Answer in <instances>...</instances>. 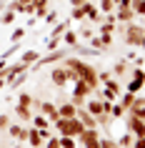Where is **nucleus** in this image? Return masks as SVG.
<instances>
[{"mask_svg": "<svg viewBox=\"0 0 145 148\" xmlns=\"http://www.w3.org/2000/svg\"><path fill=\"white\" fill-rule=\"evenodd\" d=\"M53 125H55V131H58V136H73V138H78V136L85 131V125L80 123L75 116L73 118H58Z\"/></svg>", "mask_w": 145, "mask_h": 148, "instance_id": "f257e3e1", "label": "nucleus"}, {"mask_svg": "<svg viewBox=\"0 0 145 148\" xmlns=\"http://www.w3.org/2000/svg\"><path fill=\"white\" fill-rule=\"evenodd\" d=\"M143 33H145V25L135 23V20H130V23H123V40H125L130 48H138V45H140V38H143Z\"/></svg>", "mask_w": 145, "mask_h": 148, "instance_id": "f03ea898", "label": "nucleus"}, {"mask_svg": "<svg viewBox=\"0 0 145 148\" xmlns=\"http://www.w3.org/2000/svg\"><path fill=\"white\" fill-rule=\"evenodd\" d=\"M65 55H70V48H55V50H48V55H40L38 60L30 65V70H40V68H45V65L60 63Z\"/></svg>", "mask_w": 145, "mask_h": 148, "instance_id": "7ed1b4c3", "label": "nucleus"}, {"mask_svg": "<svg viewBox=\"0 0 145 148\" xmlns=\"http://www.w3.org/2000/svg\"><path fill=\"white\" fill-rule=\"evenodd\" d=\"M75 140H78L80 148H98V143H100V125L98 128H85Z\"/></svg>", "mask_w": 145, "mask_h": 148, "instance_id": "20e7f679", "label": "nucleus"}, {"mask_svg": "<svg viewBox=\"0 0 145 148\" xmlns=\"http://www.w3.org/2000/svg\"><path fill=\"white\" fill-rule=\"evenodd\" d=\"M50 83H53L55 88H60V90L68 86V70H65V65H63V60L53 63V68H50Z\"/></svg>", "mask_w": 145, "mask_h": 148, "instance_id": "39448f33", "label": "nucleus"}, {"mask_svg": "<svg viewBox=\"0 0 145 148\" xmlns=\"http://www.w3.org/2000/svg\"><path fill=\"white\" fill-rule=\"evenodd\" d=\"M53 133H50V128H35V125H30L28 128V143H30L33 148H43V143H45V138H50Z\"/></svg>", "mask_w": 145, "mask_h": 148, "instance_id": "423d86ee", "label": "nucleus"}, {"mask_svg": "<svg viewBox=\"0 0 145 148\" xmlns=\"http://www.w3.org/2000/svg\"><path fill=\"white\" fill-rule=\"evenodd\" d=\"M125 128H128L133 136H145V121L138 118V116H133V113H125Z\"/></svg>", "mask_w": 145, "mask_h": 148, "instance_id": "0eeeda50", "label": "nucleus"}, {"mask_svg": "<svg viewBox=\"0 0 145 148\" xmlns=\"http://www.w3.org/2000/svg\"><path fill=\"white\" fill-rule=\"evenodd\" d=\"M13 140H18V143H23V140H28V125L25 123H10L8 131H5Z\"/></svg>", "mask_w": 145, "mask_h": 148, "instance_id": "6e6552de", "label": "nucleus"}, {"mask_svg": "<svg viewBox=\"0 0 145 148\" xmlns=\"http://www.w3.org/2000/svg\"><path fill=\"white\" fill-rule=\"evenodd\" d=\"M25 70H30V65H25V63L18 60V63H13V65H5V70H0V75L5 78V83H10L18 73H25Z\"/></svg>", "mask_w": 145, "mask_h": 148, "instance_id": "1a4fd4ad", "label": "nucleus"}, {"mask_svg": "<svg viewBox=\"0 0 145 148\" xmlns=\"http://www.w3.org/2000/svg\"><path fill=\"white\" fill-rule=\"evenodd\" d=\"M83 8H85V18H88V20H90L93 25L103 23V18H105V15H103V13L98 10V5H95L93 0H90V3H83Z\"/></svg>", "mask_w": 145, "mask_h": 148, "instance_id": "9d476101", "label": "nucleus"}, {"mask_svg": "<svg viewBox=\"0 0 145 148\" xmlns=\"http://www.w3.org/2000/svg\"><path fill=\"white\" fill-rule=\"evenodd\" d=\"M13 116L18 118V123H30L33 116H35V110L28 108V106H20V103H18V106H15V113H13Z\"/></svg>", "mask_w": 145, "mask_h": 148, "instance_id": "9b49d317", "label": "nucleus"}, {"mask_svg": "<svg viewBox=\"0 0 145 148\" xmlns=\"http://www.w3.org/2000/svg\"><path fill=\"white\" fill-rule=\"evenodd\" d=\"M75 118L85 125V128H98V121H95V116H90V113H88V110H85L83 106H80V108L75 110Z\"/></svg>", "mask_w": 145, "mask_h": 148, "instance_id": "f8f14e48", "label": "nucleus"}, {"mask_svg": "<svg viewBox=\"0 0 145 148\" xmlns=\"http://www.w3.org/2000/svg\"><path fill=\"white\" fill-rule=\"evenodd\" d=\"M113 15H115L118 23H130V20H135V18H138L135 13H133V8H115Z\"/></svg>", "mask_w": 145, "mask_h": 148, "instance_id": "ddd939ff", "label": "nucleus"}, {"mask_svg": "<svg viewBox=\"0 0 145 148\" xmlns=\"http://www.w3.org/2000/svg\"><path fill=\"white\" fill-rule=\"evenodd\" d=\"M110 73H113V75H118V78H125V75L130 73V63L125 60V58L115 60V63H113V70H110Z\"/></svg>", "mask_w": 145, "mask_h": 148, "instance_id": "4468645a", "label": "nucleus"}, {"mask_svg": "<svg viewBox=\"0 0 145 148\" xmlns=\"http://www.w3.org/2000/svg\"><path fill=\"white\" fill-rule=\"evenodd\" d=\"M55 106H58V116H60V118H73V116H75V110H78L70 101H60V103H55Z\"/></svg>", "mask_w": 145, "mask_h": 148, "instance_id": "2eb2a0df", "label": "nucleus"}, {"mask_svg": "<svg viewBox=\"0 0 145 148\" xmlns=\"http://www.w3.org/2000/svg\"><path fill=\"white\" fill-rule=\"evenodd\" d=\"M70 28V20H58V23L53 25V30H50V38H60L63 40V33Z\"/></svg>", "mask_w": 145, "mask_h": 148, "instance_id": "dca6fc26", "label": "nucleus"}, {"mask_svg": "<svg viewBox=\"0 0 145 148\" xmlns=\"http://www.w3.org/2000/svg\"><path fill=\"white\" fill-rule=\"evenodd\" d=\"M38 58H40L38 50H35V48H28V50H23V55H20V63H25V65H33Z\"/></svg>", "mask_w": 145, "mask_h": 148, "instance_id": "f3484780", "label": "nucleus"}, {"mask_svg": "<svg viewBox=\"0 0 145 148\" xmlns=\"http://www.w3.org/2000/svg\"><path fill=\"white\" fill-rule=\"evenodd\" d=\"M63 43H65V45L68 48H73V45H78V43H80V35H78V30H65L63 33Z\"/></svg>", "mask_w": 145, "mask_h": 148, "instance_id": "a211bd4d", "label": "nucleus"}, {"mask_svg": "<svg viewBox=\"0 0 145 148\" xmlns=\"http://www.w3.org/2000/svg\"><path fill=\"white\" fill-rule=\"evenodd\" d=\"M33 8H35L33 15H35V18H43L48 10H50V3H48V0H33Z\"/></svg>", "mask_w": 145, "mask_h": 148, "instance_id": "6ab92c4d", "label": "nucleus"}, {"mask_svg": "<svg viewBox=\"0 0 145 148\" xmlns=\"http://www.w3.org/2000/svg\"><path fill=\"white\" fill-rule=\"evenodd\" d=\"M15 10H10V8H3L0 10V25H13L15 23Z\"/></svg>", "mask_w": 145, "mask_h": 148, "instance_id": "aec40b11", "label": "nucleus"}, {"mask_svg": "<svg viewBox=\"0 0 145 148\" xmlns=\"http://www.w3.org/2000/svg\"><path fill=\"white\" fill-rule=\"evenodd\" d=\"M30 123L35 125V128H50V125H53V123H50V121H48L45 116H43V113H35V116H33V121H30Z\"/></svg>", "mask_w": 145, "mask_h": 148, "instance_id": "412c9836", "label": "nucleus"}, {"mask_svg": "<svg viewBox=\"0 0 145 148\" xmlns=\"http://www.w3.org/2000/svg\"><path fill=\"white\" fill-rule=\"evenodd\" d=\"M98 148H120V146H118V140H115L113 136H108V133H105V136H100Z\"/></svg>", "mask_w": 145, "mask_h": 148, "instance_id": "4be33fe9", "label": "nucleus"}, {"mask_svg": "<svg viewBox=\"0 0 145 148\" xmlns=\"http://www.w3.org/2000/svg\"><path fill=\"white\" fill-rule=\"evenodd\" d=\"M28 73H30V70H25V73H18L15 78H13V80H10V83H8V86L13 88V90H18V88H20V86H23V83H25V80H28Z\"/></svg>", "mask_w": 145, "mask_h": 148, "instance_id": "5701e85b", "label": "nucleus"}, {"mask_svg": "<svg viewBox=\"0 0 145 148\" xmlns=\"http://www.w3.org/2000/svg\"><path fill=\"white\" fill-rule=\"evenodd\" d=\"M25 33H28V28H25V25H18L15 30L10 33V43H20V40L25 38Z\"/></svg>", "mask_w": 145, "mask_h": 148, "instance_id": "b1692460", "label": "nucleus"}, {"mask_svg": "<svg viewBox=\"0 0 145 148\" xmlns=\"http://www.w3.org/2000/svg\"><path fill=\"white\" fill-rule=\"evenodd\" d=\"M133 140H135V136L128 131V133H123L120 138H118V146L120 148H133Z\"/></svg>", "mask_w": 145, "mask_h": 148, "instance_id": "393cba45", "label": "nucleus"}, {"mask_svg": "<svg viewBox=\"0 0 145 148\" xmlns=\"http://www.w3.org/2000/svg\"><path fill=\"white\" fill-rule=\"evenodd\" d=\"M43 20H45V25H50V28H53V25L60 20V13H58V10H48L45 15H43Z\"/></svg>", "mask_w": 145, "mask_h": 148, "instance_id": "a878e982", "label": "nucleus"}, {"mask_svg": "<svg viewBox=\"0 0 145 148\" xmlns=\"http://www.w3.org/2000/svg\"><path fill=\"white\" fill-rule=\"evenodd\" d=\"M78 35H80L83 40H90L93 35H95V33H93V28H90L88 23H80V28H78Z\"/></svg>", "mask_w": 145, "mask_h": 148, "instance_id": "bb28decb", "label": "nucleus"}, {"mask_svg": "<svg viewBox=\"0 0 145 148\" xmlns=\"http://www.w3.org/2000/svg\"><path fill=\"white\" fill-rule=\"evenodd\" d=\"M103 86H105L108 90H113L115 95H120V93H123V86H120V80H115V78H110V80H105V83H103Z\"/></svg>", "mask_w": 145, "mask_h": 148, "instance_id": "cd10ccee", "label": "nucleus"}, {"mask_svg": "<svg viewBox=\"0 0 145 148\" xmlns=\"http://www.w3.org/2000/svg\"><path fill=\"white\" fill-rule=\"evenodd\" d=\"M125 113H128V110L123 108L120 103H113V110H110V118H113V121H120V118H125Z\"/></svg>", "mask_w": 145, "mask_h": 148, "instance_id": "c85d7f7f", "label": "nucleus"}, {"mask_svg": "<svg viewBox=\"0 0 145 148\" xmlns=\"http://www.w3.org/2000/svg\"><path fill=\"white\" fill-rule=\"evenodd\" d=\"M58 140H60V148H78V140L73 136H58Z\"/></svg>", "mask_w": 145, "mask_h": 148, "instance_id": "c756f323", "label": "nucleus"}, {"mask_svg": "<svg viewBox=\"0 0 145 148\" xmlns=\"http://www.w3.org/2000/svg\"><path fill=\"white\" fill-rule=\"evenodd\" d=\"M70 20H75V23H83V20H85V8H83V5L73 8V13H70Z\"/></svg>", "mask_w": 145, "mask_h": 148, "instance_id": "7c9ffc66", "label": "nucleus"}, {"mask_svg": "<svg viewBox=\"0 0 145 148\" xmlns=\"http://www.w3.org/2000/svg\"><path fill=\"white\" fill-rule=\"evenodd\" d=\"M98 10L103 13V15H108V13H113V10H115V3H113V0H100Z\"/></svg>", "mask_w": 145, "mask_h": 148, "instance_id": "2f4dec72", "label": "nucleus"}, {"mask_svg": "<svg viewBox=\"0 0 145 148\" xmlns=\"http://www.w3.org/2000/svg\"><path fill=\"white\" fill-rule=\"evenodd\" d=\"M130 8H133V13H135V15L145 18V0H133V5H130Z\"/></svg>", "mask_w": 145, "mask_h": 148, "instance_id": "473e14b6", "label": "nucleus"}, {"mask_svg": "<svg viewBox=\"0 0 145 148\" xmlns=\"http://www.w3.org/2000/svg\"><path fill=\"white\" fill-rule=\"evenodd\" d=\"M33 101H35V95H33V93H20V95H18V103H20V106L33 108Z\"/></svg>", "mask_w": 145, "mask_h": 148, "instance_id": "72a5a7b5", "label": "nucleus"}, {"mask_svg": "<svg viewBox=\"0 0 145 148\" xmlns=\"http://www.w3.org/2000/svg\"><path fill=\"white\" fill-rule=\"evenodd\" d=\"M13 123V118H10V113H0V133L8 131V125Z\"/></svg>", "mask_w": 145, "mask_h": 148, "instance_id": "f704fd0d", "label": "nucleus"}, {"mask_svg": "<svg viewBox=\"0 0 145 148\" xmlns=\"http://www.w3.org/2000/svg\"><path fill=\"white\" fill-rule=\"evenodd\" d=\"M110 78H113V73H110V70H98V80H100V86H103L105 80H110Z\"/></svg>", "mask_w": 145, "mask_h": 148, "instance_id": "c9c22d12", "label": "nucleus"}, {"mask_svg": "<svg viewBox=\"0 0 145 148\" xmlns=\"http://www.w3.org/2000/svg\"><path fill=\"white\" fill-rule=\"evenodd\" d=\"M60 43H63L60 38H48V43H45V48H48V50H55V48L60 45Z\"/></svg>", "mask_w": 145, "mask_h": 148, "instance_id": "e433bc0d", "label": "nucleus"}, {"mask_svg": "<svg viewBox=\"0 0 145 148\" xmlns=\"http://www.w3.org/2000/svg\"><path fill=\"white\" fill-rule=\"evenodd\" d=\"M130 5H133V0H120V3H118L115 8H130Z\"/></svg>", "mask_w": 145, "mask_h": 148, "instance_id": "4c0bfd02", "label": "nucleus"}, {"mask_svg": "<svg viewBox=\"0 0 145 148\" xmlns=\"http://www.w3.org/2000/svg\"><path fill=\"white\" fill-rule=\"evenodd\" d=\"M135 116H138V118H143V121H145V106H140V108H138V113H135Z\"/></svg>", "mask_w": 145, "mask_h": 148, "instance_id": "58836bf2", "label": "nucleus"}, {"mask_svg": "<svg viewBox=\"0 0 145 148\" xmlns=\"http://www.w3.org/2000/svg\"><path fill=\"white\" fill-rule=\"evenodd\" d=\"M35 23H38V18H35V15H30V20H28V25H25V28H33Z\"/></svg>", "mask_w": 145, "mask_h": 148, "instance_id": "ea45409f", "label": "nucleus"}, {"mask_svg": "<svg viewBox=\"0 0 145 148\" xmlns=\"http://www.w3.org/2000/svg\"><path fill=\"white\" fill-rule=\"evenodd\" d=\"M138 48H140V50H145V33H143V38H140V45H138Z\"/></svg>", "mask_w": 145, "mask_h": 148, "instance_id": "a19ab883", "label": "nucleus"}, {"mask_svg": "<svg viewBox=\"0 0 145 148\" xmlns=\"http://www.w3.org/2000/svg\"><path fill=\"white\" fill-rule=\"evenodd\" d=\"M70 5H73V8H78V5H83V3H80V0H70Z\"/></svg>", "mask_w": 145, "mask_h": 148, "instance_id": "79ce46f5", "label": "nucleus"}, {"mask_svg": "<svg viewBox=\"0 0 145 148\" xmlns=\"http://www.w3.org/2000/svg\"><path fill=\"white\" fill-rule=\"evenodd\" d=\"M8 86V83H5V78H3V75H0V88H5Z\"/></svg>", "mask_w": 145, "mask_h": 148, "instance_id": "37998d69", "label": "nucleus"}, {"mask_svg": "<svg viewBox=\"0 0 145 148\" xmlns=\"http://www.w3.org/2000/svg\"><path fill=\"white\" fill-rule=\"evenodd\" d=\"M5 5H8V0H0V10L5 8Z\"/></svg>", "mask_w": 145, "mask_h": 148, "instance_id": "c03bdc74", "label": "nucleus"}, {"mask_svg": "<svg viewBox=\"0 0 145 148\" xmlns=\"http://www.w3.org/2000/svg\"><path fill=\"white\" fill-rule=\"evenodd\" d=\"M20 3H33V0H20Z\"/></svg>", "mask_w": 145, "mask_h": 148, "instance_id": "a18cd8bd", "label": "nucleus"}, {"mask_svg": "<svg viewBox=\"0 0 145 148\" xmlns=\"http://www.w3.org/2000/svg\"><path fill=\"white\" fill-rule=\"evenodd\" d=\"M113 3H115V5H118V3H120V0H113Z\"/></svg>", "mask_w": 145, "mask_h": 148, "instance_id": "49530a36", "label": "nucleus"}, {"mask_svg": "<svg viewBox=\"0 0 145 148\" xmlns=\"http://www.w3.org/2000/svg\"><path fill=\"white\" fill-rule=\"evenodd\" d=\"M80 3H90V0H80Z\"/></svg>", "mask_w": 145, "mask_h": 148, "instance_id": "de8ad7c7", "label": "nucleus"}, {"mask_svg": "<svg viewBox=\"0 0 145 148\" xmlns=\"http://www.w3.org/2000/svg\"><path fill=\"white\" fill-rule=\"evenodd\" d=\"M143 88H145V83H143Z\"/></svg>", "mask_w": 145, "mask_h": 148, "instance_id": "09e8293b", "label": "nucleus"}]
</instances>
